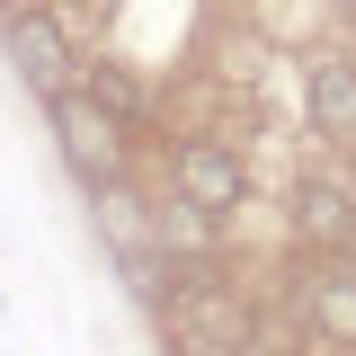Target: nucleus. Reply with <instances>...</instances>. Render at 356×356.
<instances>
[{
    "instance_id": "obj_2",
    "label": "nucleus",
    "mask_w": 356,
    "mask_h": 356,
    "mask_svg": "<svg viewBox=\"0 0 356 356\" xmlns=\"http://www.w3.org/2000/svg\"><path fill=\"white\" fill-rule=\"evenodd\" d=\"M0 44H9V72L36 89V98L81 89V54H72V36H63V18H54V9L18 0V9H9V27H0Z\"/></svg>"
},
{
    "instance_id": "obj_7",
    "label": "nucleus",
    "mask_w": 356,
    "mask_h": 356,
    "mask_svg": "<svg viewBox=\"0 0 356 356\" xmlns=\"http://www.w3.org/2000/svg\"><path fill=\"white\" fill-rule=\"evenodd\" d=\"M222 214H205V205H187V196H170V205H152V241L170 250V259H205L214 250Z\"/></svg>"
},
{
    "instance_id": "obj_9",
    "label": "nucleus",
    "mask_w": 356,
    "mask_h": 356,
    "mask_svg": "<svg viewBox=\"0 0 356 356\" xmlns=\"http://www.w3.org/2000/svg\"><path fill=\"white\" fill-rule=\"evenodd\" d=\"M348 178H356V143H348Z\"/></svg>"
},
{
    "instance_id": "obj_5",
    "label": "nucleus",
    "mask_w": 356,
    "mask_h": 356,
    "mask_svg": "<svg viewBox=\"0 0 356 356\" xmlns=\"http://www.w3.org/2000/svg\"><path fill=\"white\" fill-rule=\"evenodd\" d=\"M303 321H312V339L356 356V267L348 259H312L303 267Z\"/></svg>"
},
{
    "instance_id": "obj_8",
    "label": "nucleus",
    "mask_w": 356,
    "mask_h": 356,
    "mask_svg": "<svg viewBox=\"0 0 356 356\" xmlns=\"http://www.w3.org/2000/svg\"><path fill=\"white\" fill-rule=\"evenodd\" d=\"M81 89H89V98H98V107H107L125 134H134V125H152V89L134 81L125 63H81Z\"/></svg>"
},
{
    "instance_id": "obj_3",
    "label": "nucleus",
    "mask_w": 356,
    "mask_h": 356,
    "mask_svg": "<svg viewBox=\"0 0 356 356\" xmlns=\"http://www.w3.org/2000/svg\"><path fill=\"white\" fill-rule=\"evenodd\" d=\"M170 196L205 205V214H241V205H250V161H241L232 143H214V134H187L170 152Z\"/></svg>"
},
{
    "instance_id": "obj_6",
    "label": "nucleus",
    "mask_w": 356,
    "mask_h": 356,
    "mask_svg": "<svg viewBox=\"0 0 356 356\" xmlns=\"http://www.w3.org/2000/svg\"><path fill=\"white\" fill-rule=\"evenodd\" d=\"M303 116L321 143H356V63L348 54H321L303 72Z\"/></svg>"
},
{
    "instance_id": "obj_1",
    "label": "nucleus",
    "mask_w": 356,
    "mask_h": 356,
    "mask_svg": "<svg viewBox=\"0 0 356 356\" xmlns=\"http://www.w3.org/2000/svg\"><path fill=\"white\" fill-rule=\"evenodd\" d=\"M44 125H54V143H63V170L81 178L89 196L125 178V125H116V116H107L89 89H63V98H44Z\"/></svg>"
},
{
    "instance_id": "obj_4",
    "label": "nucleus",
    "mask_w": 356,
    "mask_h": 356,
    "mask_svg": "<svg viewBox=\"0 0 356 356\" xmlns=\"http://www.w3.org/2000/svg\"><path fill=\"white\" fill-rule=\"evenodd\" d=\"M294 232L312 241V259H348L356 250V178H303L294 187Z\"/></svg>"
}]
</instances>
